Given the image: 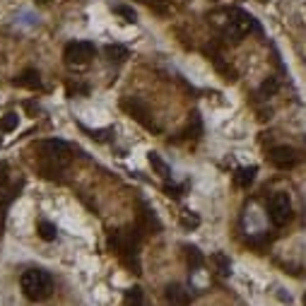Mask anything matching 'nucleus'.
<instances>
[{"instance_id": "11", "label": "nucleus", "mask_w": 306, "mask_h": 306, "mask_svg": "<svg viewBox=\"0 0 306 306\" xmlns=\"http://www.w3.org/2000/svg\"><path fill=\"white\" fill-rule=\"evenodd\" d=\"M104 53H106V58L113 60V63H123L125 58H128V48H125V46H118V43H109V46L104 48Z\"/></svg>"}, {"instance_id": "26", "label": "nucleus", "mask_w": 306, "mask_h": 306, "mask_svg": "<svg viewBox=\"0 0 306 306\" xmlns=\"http://www.w3.org/2000/svg\"><path fill=\"white\" fill-rule=\"evenodd\" d=\"M41 2H46V0H41Z\"/></svg>"}, {"instance_id": "4", "label": "nucleus", "mask_w": 306, "mask_h": 306, "mask_svg": "<svg viewBox=\"0 0 306 306\" xmlns=\"http://www.w3.org/2000/svg\"><path fill=\"white\" fill-rule=\"evenodd\" d=\"M94 43L89 41H72L65 46V51H63V58H65V65L70 68H84L92 58H94Z\"/></svg>"}, {"instance_id": "17", "label": "nucleus", "mask_w": 306, "mask_h": 306, "mask_svg": "<svg viewBox=\"0 0 306 306\" xmlns=\"http://www.w3.org/2000/svg\"><path fill=\"white\" fill-rule=\"evenodd\" d=\"M17 128V113H5L2 118H0V130L2 133H10Z\"/></svg>"}, {"instance_id": "1", "label": "nucleus", "mask_w": 306, "mask_h": 306, "mask_svg": "<svg viewBox=\"0 0 306 306\" xmlns=\"http://www.w3.org/2000/svg\"><path fill=\"white\" fill-rule=\"evenodd\" d=\"M19 285H22L24 297L31 299V302H43L53 294V278L41 268H31L27 273H22Z\"/></svg>"}, {"instance_id": "24", "label": "nucleus", "mask_w": 306, "mask_h": 306, "mask_svg": "<svg viewBox=\"0 0 306 306\" xmlns=\"http://www.w3.org/2000/svg\"><path fill=\"white\" fill-rule=\"evenodd\" d=\"M304 306H306V294H304Z\"/></svg>"}, {"instance_id": "23", "label": "nucleus", "mask_w": 306, "mask_h": 306, "mask_svg": "<svg viewBox=\"0 0 306 306\" xmlns=\"http://www.w3.org/2000/svg\"><path fill=\"white\" fill-rule=\"evenodd\" d=\"M128 306H145V304H142V299H138V302H128Z\"/></svg>"}, {"instance_id": "8", "label": "nucleus", "mask_w": 306, "mask_h": 306, "mask_svg": "<svg viewBox=\"0 0 306 306\" xmlns=\"http://www.w3.org/2000/svg\"><path fill=\"white\" fill-rule=\"evenodd\" d=\"M164 299L171 306H186L188 304V292L183 290L181 285H169L167 290H164Z\"/></svg>"}, {"instance_id": "18", "label": "nucleus", "mask_w": 306, "mask_h": 306, "mask_svg": "<svg viewBox=\"0 0 306 306\" xmlns=\"http://www.w3.org/2000/svg\"><path fill=\"white\" fill-rule=\"evenodd\" d=\"M181 224L186 227V229H195V227L200 224V217L193 215V212H188V210H183L181 212Z\"/></svg>"}, {"instance_id": "25", "label": "nucleus", "mask_w": 306, "mask_h": 306, "mask_svg": "<svg viewBox=\"0 0 306 306\" xmlns=\"http://www.w3.org/2000/svg\"><path fill=\"white\" fill-rule=\"evenodd\" d=\"M258 2H268V0H258Z\"/></svg>"}, {"instance_id": "15", "label": "nucleus", "mask_w": 306, "mask_h": 306, "mask_svg": "<svg viewBox=\"0 0 306 306\" xmlns=\"http://www.w3.org/2000/svg\"><path fill=\"white\" fill-rule=\"evenodd\" d=\"M212 263L217 265V270H220L222 275H229V273H232V263H229V258H227L224 253H215V256H212Z\"/></svg>"}, {"instance_id": "9", "label": "nucleus", "mask_w": 306, "mask_h": 306, "mask_svg": "<svg viewBox=\"0 0 306 306\" xmlns=\"http://www.w3.org/2000/svg\"><path fill=\"white\" fill-rule=\"evenodd\" d=\"M123 109H128V111L133 113V116H135V118H138V121L145 125V128H150V130H157V125H154L152 121L147 118V111L140 106V101H135V99H133V101H130V99H125V101H123Z\"/></svg>"}, {"instance_id": "16", "label": "nucleus", "mask_w": 306, "mask_h": 306, "mask_svg": "<svg viewBox=\"0 0 306 306\" xmlns=\"http://www.w3.org/2000/svg\"><path fill=\"white\" fill-rule=\"evenodd\" d=\"M280 89V82H278V77H268L263 84H261V94L263 97H273L275 92Z\"/></svg>"}, {"instance_id": "22", "label": "nucleus", "mask_w": 306, "mask_h": 306, "mask_svg": "<svg viewBox=\"0 0 306 306\" xmlns=\"http://www.w3.org/2000/svg\"><path fill=\"white\" fill-rule=\"evenodd\" d=\"M5 200H7V188H5V186L0 183V205H2Z\"/></svg>"}, {"instance_id": "6", "label": "nucleus", "mask_w": 306, "mask_h": 306, "mask_svg": "<svg viewBox=\"0 0 306 306\" xmlns=\"http://www.w3.org/2000/svg\"><path fill=\"white\" fill-rule=\"evenodd\" d=\"M268 157H270V162L278 169H292L299 162V154L294 152L292 147H273Z\"/></svg>"}, {"instance_id": "20", "label": "nucleus", "mask_w": 306, "mask_h": 306, "mask_svg": "<svg viewBox=\"0 0 306 306\" xmlns=\"http://www.w3.org/2000/svg\"><path fill=\"white\" fill-rule=\"evenodd\" d=\"M82 130H87L84 125H82ZM87 133H89V138H94V140H101V142H104V140H109V135H111L109 130H87Z\"/></svg>"}, {"instance_id": "27", "label": "nucleus", "mask_w": 306, "mask_h": 306, "mask_svg": "<svg viewBox=\"0 0 306 306\" xmlns=\"http://www.w3.org/2000/svg\"><path fill=\"white\" fill-rule=\"evenodd\" d=\"M142 2H145V0H142Z\"/></svg>"}, {"instance_id": "5", "label": "nucleus", "mask_w": 306, "mask_h": 306, "mask_svg": "<svg viewBox=\"0 0 306 306\" xmlns=\"http://www.w3.org/2000/svg\"><path fill=\"white\" fill-rule=\"evenodd\" d=\"M268 215L275 227H282L292 220V200L287 193H273V198L268 200Z\"/></svg>"}, {"instance_id": "21", "label": "nucleus", "mask_w": 306, "mask_h": 306, "mask_svg": "<svg viewBox=\"0 0 306 306\" xmlns=\"http://www.w3.org/2000/svg\"><path fill=\"white\" fill-rule=\"evenodd\" d=\"M164 193H167L169 198H181V188L174 186V183H164Z\"/></svg>"}, {"instance_id": "12", "label": "nucleus", "mask_w": 306, "mask_h": 306, "mask_svg": "<svg viewBox=\"0 0 306 306\" xmlns=\"http://www.w3.org/2000/svg\"><path fill=\"white\" fill-rule=\"evenodd\" d=\"M147 159H150V167H152L159 176H164V179H169V176H171V169H169V164L157 152H150V157H147Z\"/></svg>"}, {"instance_id": "2", "label": "nucleus", "mask_w": 306, "mask_h": 306, "mask_svg": "<svg viewBox=\"0 0 306 306\" xmlns=\"http://www.w3.org/2000/svg\"><path fill=\"white\" fill-rule=\"evenodd\" d=\"M224 14H227V19H224V31H227V36L234 39V41H241V39H244L246 34H251V31H261L258 22H256L249 12L239 10V7H232V10H227Z\"/></svg>"}, {"instance_id": "10", "label": "nucleus", "mask_w": 306, "mask_h": 306, "mask_svg": "<svg viewBox=\"0 0 306 306\" xmlns=\"http://www.w3.org/2000/svg\"><path fill=\"white\" fill-rule=\"evenodd\" d=\"M256 171H258L256 167H244V169H239L237 174H234V181H237L239 188H249L251 183H253V179H256Z\"/></svg>"}, {"instance_id": "14", "label": "nucleus", "mask_w": 306, "mask_h": 306, "mask_svg": "<svg viewBox=\"0 0 306 306\" xmlns=\"http://www.w3.org/2000/svg\"><path fill=\"white\" fill-rule=\"evenodd\" d=\"M39 237L43 239V241H56L58 237V232H56V224H51V222H39Z\"/></svg>"}, {"instance_id": "3", "label": "nucleus", "mask_w": 306, "mask_h": 306, "mask_svg": "<svg viewBox=\"0 0 306 306\" xmlns=\"http://www.w3.org/2000/svg\"><path fill=\"white\" fill-rule=\"evenodd\" d=\"M36 150L41 152V157L46 162H51L56 169H60L63 164H68L70 159V145L68 142H63V140H41L39 145H36Z\"/></svg>"}, {"instance_id": "13", "label": "nucleus", "mask_w": 306, "mask_h": 306, "mask_svg": "<svg viewBox=\"0 0 306 306\" xmlns=\"http://www.w3.org/2000/svg\"><path fill=\"white\" fill-rule=\"evenodd\" d=\"M183 251H186V261H188V265H191V268H200V265L205 263L203 253L195 249V246H183Z\"/></svg>"}, {"instance_id": "19", "label": "nucleus", "mask_w": 306, "mask_h": 306, "mask_svg": "<svg viewBox=\"0 0 306 306\" xmlns=\"http://www.w3.org/2000/svg\"><path fill=\"white\" fill-rule=\"evenodd\" d=\"M113 12L121 14V17H125L128 22H135V19H138L135 10H133V7H125V5H116V7H113Z\"/></svg>"}, {"instance_id": "7", "label": "nucleus", "mask_w": 306, "mask_h": 306, "mask_svg": "<svg viewBox=\"0 0 306 306\" xmlns=\"http://www.w3.org/2000/svg\"><path fill=\"white\" fill-rule=\"evenodd\" d=\"M14 87H24V89H39L41 87V75H39V70H22L17 77L12 80Z\"/></svg>"}]
</instances>
